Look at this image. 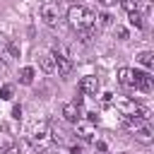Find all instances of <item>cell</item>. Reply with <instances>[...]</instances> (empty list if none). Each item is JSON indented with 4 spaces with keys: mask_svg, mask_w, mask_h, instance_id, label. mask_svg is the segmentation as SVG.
Returning a JSON list of instances; mask_svg holds the SVG:
<instances>
[{
    "mask_svg": "<svg viewBox=\"0 0 154 154\" xmlns=\"http://www.w3.org/2000/svg\"><path fill=\"white\" fill-rule=\"evenodd\" d=\"M113 36H118L120 41H125V38H128V29L120 26V24H116V26H113Z\"/></svg>",
    "mask_w": 154,
    "mask_h": 154,
    "instance_id": "cell-20",
    "label": "cell"
},
{
    "mask_svg": "<svg viewBox=\"0 0 154 154\" xmlns=\"http://www.w3.org/2000/svg\"><path fill=\"white\" fill-rule=\"evenodd\" d=\"M96 123H91L89 118H79L77 123H75V135L79 137V140H84V142H91L94 140V135H96V128H94Z\"/></svg>",
    "mask_w": 154,
    "mask_h": 154,
    "instance_id": "cell-6",
    "label": "cell"
},
{
    "mask_svg": "<svg viewBox=\"0 0 154 154\" xmlns=\"http://www.w3.org/2000/svg\"><path fill=\"white\" fill-rule=\"evenodd\" d=\"M135 140H137L140 144H152V142H154V132H152V128H149L147 123H142L140 128H135Z\"/></svg>",
    "mask_w": 154,
    "mask_h": 154,
    "instance_id": "cell-12",
    "label": "cell"
},
{
    "mask_svg": "<svg viewBox=\"0 0 154 154\" xmlns=\"http://www.w3.org/2000/svg\"><path fill=\"white\" fill-rule=\"evenodd\" d=\"M41 19L48 24V26H53L55 22H58V5H51V2H43L41 5Z\"/></svg>",
    "mask_w": 154,
    "mask_h": 154,
    "instance_id": "cell-10",
    "label": "cell"
},
{
    "mask_svg": "<svg viewBox=\"0 0 154 154\" xmlns=\"http://www.w3.org/2000/svg\"><path fill=\"white\" fill-rule=\"evenodd\" d=\"M79 118H82V108H79L75 101L63 106V120H65V123H77Z\"/></svg>",
    "mask_w": 154,
    "mask_h": 154,
    "instance_id": "cell-11",
    "label": "cell"
},
{
    "mask_svg": "<svg viewBox=\"0 0 154 154\" xmlns=\"http://www.w3.org/2000/svg\"><path fill=\"white\" fill-rule=\"evenodd\" d=\"M7 72V63H5V58H0V77Z\"/></svg>",
    "mask_w": 154,
    "mask_h": 154,
    "instance_id": "cell-24",
    "label": "cell"
},
{
    "mask_svg": "<svg viewBox=\"0 0 154 154\" xmlns=\"http://www.w3.org/2000/svg\"><path fill=\"white\" fill-rule=\"evenodd\" d=\"M12 94H14V87H12V84H2V87H0V99H2V101H10Z\"/></svg>",
    "mask_w": 154,
    "mask_h": 154,
    "instance_id": "cell-18",
    "label": "cell"
},
{
    "mask_svg": "<svg viewBox=\"0 0 154 154\" xmlns=\"http://www.w3.org/2000/svg\"><path fill=\"white\" fill-rule=\"evenodd\" d=\"M118 82H120L125 89H135V77H132V70H130V67H120V70H118Z\"/></svg>",
    "mask_w": 154,
    "mask_h": 154,
    "instance_id": "cell-14",
    "label": "cell"
},
{
    "mask_svg": "<svg viewBox=\"0 0 154 154\" xmlns=\"http://www.w3.org/2000/svg\"><path fill=\"white\" fill-rule=\"evenodd\" d=\"M99 2H101L103 7H113V5H116V2H120V0H99Z\"/></svg>",
    "mask_w": 154,
    "mask_h": 154,
    "instance_id": "cell-25",
    "label": "cell"
},
{
    "mask_svg": "<svg viewBox=\"0 0 154 154\" xmlns=\"http://www.w3.org/2000/svg\"><path fill=\"white\" fill-rule=\"evenodd\" d=\"M48 130H51V142H55V144H67V142H70L67 130H65L63 125H58L55 120H53V123L48 120Z\"/></svg>",
    "mask_w": 154,
    "mask_h": 154,
    "instance_id": "cell-8",
    "label": "cell"
},
{
    "mask_svg": "<svg viewBox=\"0 0 154 154\" xmlns=\"http://www.w3.org/2000/svg\"><path fill=\"white\" fill-rule=\"evenodd\" d=\"M120 5H123V10L130 14V12H137V14H149V2H144V0H120Z\"/></svg>",
    "mask_w": 154,
    "mask_h": 154,
    "instance_id": "cell-9",
    "label": "cell"
},
{
    "mask_svg": "<svg viewBox=\"0 0 154 154\" xmlns=\"http://www.w3.org/2000/svg\"><path fill=\"white\" fill-rule=\"evenodd\" d=\"M29 142H31V147H36V149H41V152L48 147V142H51L48 120H36V123L31 125V130H29Z\"/></svg>",
    "mask_w": 154,
    "mask_h": 154,
    "instance_id": "cell-3",
    "label": "cell"
},
{
    "mask_svg": "<svg viewBox=\"0 0 154 154\" xmlns=\"http://www.w3.org/2000/svg\"><path fill=\"white\" fill-rule=\"evenodd\" d=\"M67 24L75 29V31H82V29H91L96 24V14L84 7V5H70L67 10Z\"/></svg>",
    "mask_w": 154,
    "mask_h": 154,
    "instance_id": "cell-1",
    "label": "cell"
},
{
    "mask_svg": "<svg viewBox=\"0 0 154 154\" xmlns=\"http://www.w3.org/2000/svg\"><path fill=\"white\" fill-rule=\"evenodd\" d=\"M128 19H130V24H132V26H137V29H144V17H142V14H137V12H130V14H128Z\"/></svg>",
    "mask_w": 154,
    "mask_h": 154,
    "instance_id": "cell-17",
    "label": "cell"
},
{
    "mask_svg": "<svg viewBox=\"0 0 154 154\" xmlns=\"http://www.w3.org/2000/svg\"><path fill=\"white\" fill-rule=\"evenodd\" d=\"M43 154H51V152H46V149H43Z\"/></svg>",
    "mask_w": 154,
    "mask_h": 154,
    "instance_id": "cell-30",
    "label": "cell"
},
{
    "mask_svg": "<svg viewBox=\"0 0 154 154\" xmlns=\"http://www.w3.org/2000/svg\"><path fill=\"white\" fill-rule=\"evenodd\" d=\"M70 154H82V149H79L77 144H72V149H70Z\"/></svg>",
    "mask_w": 154,
    "mask_h": 154,
    "instance_id": "cell-27",
    "label": "cell"
},
{
    "mask_svg": "<svg viewBox=\"0 0 154 154\" xmlns=\"http://www.w3.org/2000/svg\"><path fill=\"white\" fill-rule=\"evenodd\" d=\"M99 22H101V26H113V17H111L108 12H103V14H99Z\"/></svg>",
    "mask_w": 154,
    "mask_h": 154,
    "instance_id": "cell-21",
    "label": "cell"
},
{
    "mask_svg": "<svg viewBox=\"0 0 154 154\" xmlns=\"http://www.w3.org/2000/svg\"><path fill=\"white\" fill-rule=\"evenodd\" d=\"M79 94H87V96H96L99 91H101V79L96 77V75H84L82 79H79Z\"/></svg>",
    "mask_w": 154,
    "mask_h": 154,
    "instance_id": "cell-5",
    "label": "cell"
},
{
    "mask_svg": "<svg viewBox=\"0 0 154 154\" xmlns=\"http://www.w3.org/2000/svg\"><path fill=\"white\" fill-rule=\"evenodd\" d=\"M2 51H7V53H10L12 58H19V46H17V43H12V41H7Z\"/></svg>",
    "mask_w": 154,
    "mask_h": 154,
    "instance_id": "cell-19",
    "label": "cell"
},
{
    "mask_svg": "<svg viewBox=\"0 0 154 154\" xmlns=\"http://www.w3.org/2000/svg\"><path fill=\"white\" fill-rule=\"evenodd\" d=\"M38 65H41V70L43 72H55V60H53V53H48V51H43L41 55H38Z\"/></svg>",
    "mask_w": 154,
    "mask_h": 154,
    "instance_id": "cell-13",
    "label": "cell"
},
{
    "mask_svg": "<svg viewBox=\"0 0 154 154\" xmlns=\"http://www.w3.org/2000/svg\"><path fill=\"white\" fill-rule=\"evenodd\" d=\"M111 101L116 103V108H118L123 116H137V118H142V120H149V118H152L149 108H144V106L135 103L132 99H125V96H116V99H111Z\"/></svg>",
    "mask_w": 154,
    "mask_h": 154,
    "instance_id": "cell-2",
    "label": "cell"
},
{
    "mask_svg": "<svg viewBox=\"0 0 154 154\" xmlns=\"http://www.w3.org/2000/svg\"><path fill=\"white\" fill-rule=\"evenodd\" d=\"M53 60H55V70H58L60 77H67L72 72V60H70V55H67V51L63 46H58L53 51Z\"/></svg>",
    "mask_w": 154,
    "mask_h": 154,
    "instance_id": "cell-4",
    "label": "cell"
},
{
    "mask_svg": "<svg viewBox=\"0 0 154 154\" xmlns=\"http://www.w3.org/2000/svg\"><path fill=\"white\" fill-rule=\"evenodd\" d=\"M137 63L144 65L147 70H152V65H154V53H152V51H142V53H137Z\"/></svg>",
    "mask_w": 154,
    "mask_h": 154,
    "instance_id": "cell-16",
    "label": "cell"
},
{
    "mask_svg": "<svg viewBox=\"0 0 154 154\" xmlns=\"http://www.w3.org/2000/svg\"><path fill=\"white\" fill-rule=\"evenodd\" d=\"M34 77H36V70H34V67H29V65H26V67H22V70H19V82H22V84H26V87H29V84H34Z\"/></svg>",
    "mask_w": 154,
    "mask_h": 154,
    "instance_id": "cell-15",
    "label": "cell"
},
{
    "mask_svg": "<svg viewBox=\"0 0 154 154\" xmlns=\"http://www.w3.org/2000/svg\"><path fill=\"white\" fill-rule=\"evenodd\" d=\"M67 2H70V5H79V0H67Z\"/></svg>",
    "mask_w": 154,
    "mask_h": 154,
    "instance_id": "cell-29",
    "label": "cell"
},
{
    "mask_svg": "<svg viewBox=\"0 0 154 154\" xmlns=\"http://www.w3.org/2000/svg\"><path fill=\"white\" fill-rule=\"evenodd\" d=\"M96 149H99V152H106L108 147H106V142H103V140H99V142H96Z\"/></svg>",
    "mask_w": 154,
    "mask_h": 154,
    "instance_id": "cell-26",
    "label": "cell"
},
{
    "mask_svg": "<svg viewBox=\"0 0 154 154\" xmlns=\"http://www.w3.org/2000/svg\"><path fill=\"white\" fill-rule=\"evenodd\" d=\"M2 154H19V144H10V147H5Z\"/></svg>",
    "mask_w": 154,
    "mask_h": 154,
    "instance_id": "cell-22",
    "label": "cell"
},
{
    "mask_svg": "<svg viewBox=\"0 0 154 154\" xmlns=\"http://www.w3.org/2000/svg\"><path fill=\"white\" fill-rule=\"evenodd\" d=\"M5 43H7V38H5V36H2V34H0V51H2V48H5Z\"/></svg>",
    "mask_w": 154,
    "mask_h": 154,
    "instance_id": "cell-28",
    "label": "cell"
},
{
    "mask_svg": "<svg viewBox=\"0 0 154 154\" xmlns=\"http://www.w3.org/2000/svg\"><path fill=\"white\" fill-rule=\"evenodd\" d=\"M132 77H135V89H140V91H152L154 89V79H152L149 72L132 70Z\"/></svg>",
    "mask_w": 154,
    "mask_h": 154,
    "instance_id": "cell-7",
    "label": "cell"
},
{
    "mask_svg": "<svg viewBox=\"0 0 154 154\" xmlns=\"http://www.w3.org/2000/svg\"><path fill=\"white\" fill-rule=\"evenodd\" d=\"M12 118H17V120L22 118V106H19V103H14V108H12Z\"/></svg>",
    "mask_w": 154,
    "mask_h": 154,
    "instance_id": "cell-23",
    "label": "cell"
}]
</instances>
